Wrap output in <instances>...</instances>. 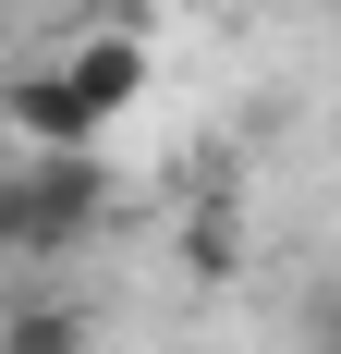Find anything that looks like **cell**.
<instances>
[{"label":"cell","mask_w":341,"mask_h":354,"mask_svg":"<svg viewBox=\"0 0 341 354\" xmlns=\"http://www.w3.org/2000/svg\"><path fill=\"white\" fill-rule=\"evenodd\" d=\"M0 208H12V257H73V245H98V220L122 196H110L98 147H25L0 171Z\"/></svg>","instance_id":"1"},{"label":"cell","mask_w":341,"mask_h":354,"mask_svg":"<svg viewBox=\"0 0 341 354\" xmlns=\"http://www.w3.org/2000/svg\"><path fill=\"white\" fill-rule=\"evenodd\" d=\"M0 122H12L25 147H98V135H110L61 62H49V73H12V86H0Z\"/></svg>","instance_id":"2"},{"label":"cell","mask_w":341,"mask_h":354,"mask_svg":"<svg viewBox=\"0 0 341 354\" xmlns=\"http://www.w3.org/2000/svg\"><path fill=\"white\" fill-rule=\"evenodd\" d=\"M61 73L86 86V110H98V122H122V110L146 98V37H86V49H61Z\"/></svg>","instance_id":"3"},{"label":"cell","mask_w":341,"mask_h":354,"mask_svg":"<svg viewBox=\"0 0 341 354\" xmlns=\"http://www.w3.org/2000/svg\"><path fill=\"white\" fill-rule=\"evenodd\" d=\"M0 354H98V318H86L73 293H25V306L0 318Z\"/></svg>","instance_id":"4"},{"label":"cell","mask_w":341,"mask_h":354,"mask_svg":"<svg viewBox=\"0 0 341 354\" xmlns=\"http://www.w3.org/2000/svg\"><path fill=\"white\" fill-rule=\"evenodd\" d=\"M0 257H12V208H0Z\"/></svg>","instance_id":"5"},{"label":"cell","mask_w":341,"mask_h":354,"mask_svg":"<svg viewBox=\"0 0 341 354\" xmlns=\"http://www.w3.org/2000/svg\"><path fill=\"white\" fill-rule=\"evenodd\" d=\"M0 12H12V0H0Z\"/></svg>","instance_id":"6"}]
</instances>
